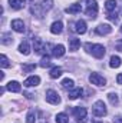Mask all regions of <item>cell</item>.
<instances>
[{"instance_id":"1","label":"cell","mask_w":122,"mask_h":123,"mask_svg":"<svg viewBox=\"0 0 122 123\" xmlns=\"http://www.w3.org/2000/svg\"><path fill=\"white\" fill-rule=\"evenodd\" d=\"M85 47H86L88 52H91L92 56H95L96 59H102L105 56V46H102V44H91V43H88Z\"/></svg>"},{"instance_id":"2","label":"cell","mask_w":122,"mask_h":123,"mask_svg":"<svg viewBox=\"0 0 122 123\" xmlns=\"http://www.w3.org/2000/svg\"><path fill=\"white\" fill-rule=\"evenodd\" d=\"M92 112H93V115L96 116V117H103L108 112H106V106H105V103L102 102V100H98V102H95V105L92 106Z\"/></svg>"},{"instance_id":"3","label":"cell","mask_w":122,"mask_h":123,"mask_svg":"<svg viewBox=\"0 0 122 123\" xmlns=\"http://www.w3.org/2000/svg\"><path fill=\"white\" fill-rule=\"evenodd\" d=\"M86 4H88V9H86L85 13L91 19H95L96 14H98V3H96V0H86Z\"/></svg>"},{"instance_id":"4","label":"cell","mask_w":122,"mask_h":123,"mask_svg":"<svg viewBox=\"0 0 122 123\" xmlns=\"http://www.w3.org/2000/svg\"><path fill=\"white\" fill-rule=\"evenodd\" d=\"M86 109L85 107H75L73 109V115L76 117L78 123H86Z\"/></svg>"},{"instance_id":"5","label":"cell","mask_w":122,"mask_h":123,"mask_svg":"<svg viewBox=\"0 0 122 123\" xmlns=\"http://www.w3.org/2000/svg\"><path fill=\"white\" fill-rule=\"evenodd\" d=\"M46 102L50 105H59L61 103V97L55 90H47L46 92Z\"/></svg>"},{"instance_id":"6","label":"cell","mask_w":122,"mask_h":123,"mask_svg":"<svg viewBox=\"0 0 122 123\" xmlns=\"http://www.w3.org/2000/svg\"><path fill=\"white\" fill-rule=\"evenodd\" d=\"M89 80H91L92 85H96V86H105V83H106L105 77L101 76L99 73H92L89 76Z\"/></svg>"},{"instance_id":"7","label":"cell","mask_w":122,"mask_h":123,"mask_svg":"<svg viewBox=\"0 0 122 123\" xmlns=\"http://www.w3.org/2000/svg\"><path fill=\"white\" fill-rule=\"evenodd\" d=\"M33 47H34V52H36L37 55H43V53L46 52V44H45L40 39H36V40L33 42Z\"/></svg>"},{"instance_id":"8","label":"cell","mask_w":122,"mask_h":123,"mask_svg":"<svg viewBox=\"0 0 122 123\" xmlns=\"http://www.w3.org/2000/svg\"><path fill=\"white\" fill-rule=\"evenodd\" d=\"M12 29L14 31H17V33H23L25 31V23H23V20H20V19L12 20Z\"/></svg>"},{"instance_id":"9","label":"cell","mask_w":122,"mask_h":123,"mask_svg":"<svg viewBox=\"0 0 122 123\" xmlns=\"http://www.w3.org/2000/svg\"><path fill=\"white\" fill-rule=\"evenodd\" d=\"M40 83V77L39 76H30V77H27L26 80H25V86L26 87H33V86H37Z\"/></svg>"},{"instance_id":"10","label":"cell","mask_w":122,"mask_h":123,"mask_svg":"<svg viewBox=\"0 0 122 123\" xmlns=\"http://www.w3.org/2000/svg\"><path fill=\"white\" fill-rule=\"evenodd\" d=\"M75 31L79 34H85L86 33V22L85 20H78L75 25Z\"/></svg>"},{"instance_id":"11","label":"cell","mask_w":122,"mask_h":123,"mask_svg":"<svg viewBox=\"0 0 122 123\" xmlns=\"http://www.w3.org/2000/svg\"><path fill=\"white\" fill-rule=\"evenodd\" d=\"M6 87H7V90H9V92H13V93H19V92H20V89H22V87H20V83H19V82H16V80L9 82Z\"/></svg>"},{"instance_id":"12","label":"cell","mask_w":122,"mask_h":123,"mask_svg":"<svg viewBox=\"0 0 122 123\" xmlns=\"http://www.w3.org/2000/svg\"><path fill=\"white\" fill-rule=\"evenodd\" d=\"M111 31H112V27H111L109 25H99V26L96 27V33H98V34H102V36H103V34H109Z\"/></svg>"},{"instance_id":"13","label":"cell","mask_w":122,"mask_h":123,"mask_svg":"<svg viewBox=\"0 0 122 123\" xmlns=\"http://www.w3.org/2000/svg\"><path fill=\"white\" fill-rule=\"evenodd\" d=\"M65 46L63 44H58V46H55L53 47V50H52V55L55 56V57H62L63 55H65Z\"/></svg>"},{"instance_id":"14","label":"cell","mask_w":122,"mask_h":123,"mask_svg":"<svg viewBox=\"0 0 122 123\" xmlns=\"http://www.w3.org/2000/svg\"><path fill=\"white\" fill-rule=\"evenodd\" d=\"M82 10V6L79 4V3H75V4H70L68 9H66V13H69V14H76V13H79Z\"/></svg>"},{"instance_id":"15","label":"cell","mask_w":122,"mask_h":123,"mask_svg":"<svg viewBox=\"0 0 122 123\" xmlns=\"http://www.w3.org/2000/svg\"><path fill=\"white\" fill-rule=\"evenodd\" d=\"M62 30H63L62 22H55V23L50 26V33H53V34H59V33H62Z\"/></svg>"},{"instance_id":"16","label":"cell","mask_w":122,"mask_h":123,"mask_svg":"<svg viewBox=\"0 0 122 123\" xmlns=\"http://www.w3.org/2000/svg\"><path fill=\"white\" fill-rule=\"evenodd\" d=\"M19 52H20L22 55H25V56L30 55V46H29V43H27V42H22L20 46H19Z\"/></svg>"},{"instance_id":"17","label":"cell","mask_w":122,"mask_h":123,"mask_svg":"<svg viewBox=\"0 0 122 123\" xmlns=\"http://www.w3.org/2000/svg\"><path fill=\"white\" fill-rule=\"evenodd\" d=\"M122 64V60L119 56H112L111 57V60H109V66L112 67V69H116V67H119Z\"/></svg>"},{"instance_id":"18","label":"cell","mask_w":122,"mask_h":123,"mask_svg":"<svg viewBox=\"0 0 122 123\" xmlns=\"http://www.w3.org/2000/svg\"><path fill=\"white\" fill-rule=\"evenodd\" d=\"M79 46H81V40L79 39H69V50L75 52V50L79 49Z\"/></svg>"},{"instance_id":"19","label":"cell","mask_w":122,"mask_h":123,"mask_svg":"<svg viewBox=\"0 0 122 123\" xmlns=\"http://www.w3.org/2000/svg\"><path fill=\"white\" fill-rule=\"evenodd\" d=\"M79 96H82V89H81V87H75V89H72V90L69 92V99H70V100H75V99H78Z\"/></svg>"},{"instance_id":"20","label":"cell","mask_w":122,"mask_h":123,"mask_svg":"<svg viewBox=\"0 0 122 123\" xmlns=\"http://www.w3.org/2000/svg\"><path fill=\"white\" fill-rule=\"evenodd\" d=\"M105 9H106L108 13L115 12V10H116V1H115V0H106V3H105Z\"/></svg>"},{"instance_id":"21","label":"cell","mask_w":122,"mask_h":123,"mask_svg":"<svg viewBox=\"0 0 122 123\" xmlns=\"http://www.w3.org/2000/svg\"><path fill=\"white\" fill-rule=\"evenodd\" d=\"M62 72H63V70H62V67H58V66H56V67H53V69L50 70V73H49V74H50V77H52V79H58V77H61V76H62Z\"/></svg>"},{"instance_id":"22","label":"cell","mask_w":122,"mask_h":123,"mask_svg":"<svg viewBox=\"0 0 122 123\" xmlns=\"http://www.w3.org/2000/svg\"><path fill=\"white\" fill-rule=\"evenodd\" d=\"M9 4H10L12 9L19 10V9L23 7V0H9Z\"/></svg>"},{"instance_id":"23","label":"cell","mask_w":122,"mask_h":123,"mask_svg":"<svg viewBox=\"0 0 122 123\" xmlns=\"http://www.w3.org/2000/svg\"><path fill=\"white\" fill-rule=\"evenodd\" d=\"M1 43L6 44V46L12 44V43H13V37H12V34H10V33H4V34H3V39H1Z\"/></svg>"},{"instance_id":"24","label":"cell","mask_w":122,"mask_h":123,"mask_svg":"<svg viewBox=\"0 0 122 123\" xmlns=\"http://www.w3.org/2000/svg\"><path fill=\"white\" fill-rule=\"evenodd\" d=\"M73 85H75V82L72 79H63L62 80V87L63 89H73Z\"/></svg>"},{"instance_id":"25","label":"cell","mask_w":122,"mask_h":123,"mask_svg":"<svg viewBox=\"0 0 122 123\" xmlns=\"http://www.w3.org/2000/svg\"><path fill=\"white\" fill-rule=\"evenodd\" d=\"M56 123H69V117L65 113H58L56 115Z\"/></svg>"},{"instance_id":"26","label":"cell","mask_w":122,"mask_h":123,"mask_svg":"<svg viewBox=\"0 0 122 123\" xmlns=\"http://www.w3.org/2000/svg\"><path fill=\"white\" fill-rule=\"evenodd\" d=\"M52 6H53V0H42L40 1V7L43 10H49V9H52Z\"/></svg>"},{"instance_id":"27","label":"cell","mask_w":122,"mask_h":123,"mask_svg":"<svg viewBox=\"0 0 122 123\" xmlns=\"http://www.w3.org/2000/svg\"><path fill=\"white\" fill-rule=\"evenodd\" d=\"M34 69H36V64H34V63H27V64H23V66H22V70H23V73L33 72Z\"/></svg>"},{"instance_id":"28","label":"cell","mask_w":122,"mask_h":123,"mask_svg":"<svg viewBox=\"0 0 122 123\" xmlns=\"http://www.w3.org/2000/svg\"><path fill=\"white\" fill-rule=\"evenodd\" d=\"M34 120H36V113L34 110H30L26 116V123H34Z\"/></svg>"},{"instance_id":"29","label":"cell","mask_w":122,"mask_h":123,"mask_svg":"<svg viewBox=\"0 0 122 123\" xmlns=\"http://www.w3.org/2000/svg\"><path fill=\"white\" fill-rule=\"evenodd\" d=\"M0 64H1V67H3V69H6V67H9V66H10L9 59L6 57V55H1V56H0Z\"/></svg>"},{"instance_id":"30","label":"cell","mask_w":122,"mask_h":123,"mask_svg":"<svg viewBox=\"0 0 122 123\" xmlns=\"http://www.w3.org/2000/svg\"><path fill=\"white\" fill-rule=\"evenodd\" d=\"M108 99H109V102H111L112 105H116V103H118V96H116V93H109V94H108Z\"/></svg>"},{"instance_id":"31","label":"cell","mask_w":122,"mask_h":123,"mask_svg":"<svg viewBox=\"0 0 122 123\" xmlns=\"http://www.w3.org/2000/svg\"><path fill=\"white\" fill-rule=\"evenodd\" d=\"M49 64H50V57H49V56H43L42 60H40V66H42V67H46V66H49Z\"/></svg>"},{"instance_id":"32","label":"cell","mask_w":122,"mask_h":123,"mask_svg":"<svg viewBox=\"0 0 122 123\" xmlns=\"http://www.w3.org/2000/svg\"><path fill=\"white\" fill-rule=\"evenodd\" d=\"M109 20H112V22H116L118 20V14H116V10L115 12H111V13H108V16H106Z\"/></svg>"},{"instance_id":"33","label":"cell","mask_w":122,"mask_h":123,"mask_svg":"<svg viewBox=\"0 0 122 123\" xmlns=\"http://www.w3.org/2000/svg\"><path fill=\"white\" fill-rule=\"evenodd\" d=\"M114 123H122V116H115L114 117Z\"/></svg>"},{"instance_id":"34","label":"cell","mask_w":122,"mask_h":123,"mask_svg":"<svg viewBox=\"0 0 122 123\" xmlns=\"http://www.w3.org/2000/svg\"><path fill=\"white\" fill-rule=\"evenodd\" d=\"M116 83H118V85H122V73H119V74L116 76Z\"/></svg>"},{"instance_id":"35","label":"cell","mask_w":122,"mask_h":123,"mask_svg":"<svg viewBox=\"0 0 122 123\" xmlns=\"http://www.w3.org/2000/svg\"><path fill=\"white\" fill-rule=\"evenodd\" d=\"M92 123H102V122H92Z\"/></svg>"},{"instance_id":"36","label":"cell","mask_w":122,"mask_h":123,"mask_svg":"<svg viewBox=\"0 0 122 123\" xmlns=\"http://www.w3.org/2000/svg\"><path fill=\"white\" fill-rule=\"evenodd\" d=\"M121 33H122V26H121Z\"/></svg>"}]
</instances>
